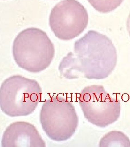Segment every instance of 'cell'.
I'll list each match as a JSON object with an SVG mask.
<instances>
[{
    "label": "cell",
    "instance_id": "3957f363",
    "mask_svg": "<svg viewBox=\"0 0 130 147\" xmlns=\"http://www.w3.org/2000/svg\"><path fill=\"white\" fill-rule=\"evenodd\" d=\"M41 97V88L36 80L13 75L0 86V109L11 117L28 116L35 110Z\"/></svg>",
    "mask_w": 130,
    "mask_h": 147
},
{
    "label": "cell",
    "instance_id": "ba28073f",
    "mask_svg": "<svg viewBox=\"0 0 130 147\" xmlns=\"http://www.w3.org/2000/svg\"><path fill=\"white\" fill-rule=\"evenodd\" d=\"M99 147H130V139L123 132L111 131L100 139Z\"/></svg>",
    "mask_w": 130,
    "mask_h": 147
},
{
    "label": "cell",
    "instance_id": "7a4b0ae2",
    "mask_svg": "<svg viewBox=\"0 0 130 147\" xmlns=\"http://www.w3.org/2000/svg\"><path fill=\"white\" fill-rule=\"evenodd\" d=\"M13 55L17 65L28 72L38 73L50 65L55 49L47 33L36 27L20 32L13 45Z\"/></svg>",
    "mask_w": 130,
    "mask_h": 147
},
{
    "label": "cell",
    "instance_id": "8992f818",
    "mask_svg": "<svg viewBox=\"0 0 130 147\" xmlns=\"http://www.w3.org/2000/svg\"><path fill=\"white\" fill-rule=\"evenodd\" d=\"M89 22L87 11L77 0H63L52 9L49 25L61 40H71L80 35Z\"/></svg>",
    "mask_w": 130,
    "mask_h": 147
},
{
    "label": "cell",
    "instance_id": "30bf717a",
    "mask_svg": "<svg viewBox=\"0 0 130 147\" xmlns=\"http://www.w3.org/2000/svg\"><path fill=\"white\" fill-rule=\"evenodd\" d=\"M126 27H127V30L130 36V13L129 16L127 18V22H126Z\"/></svg>",
    "mask_w": 130,
    "mask_h": 147
},
{
    "label": "cell",
    "instance_id": "52a82bcc",
    "mask_svg": "<svg viewBox=\"0 0 130 147\" xmlns=\"http://www.w3.org/2000/svg\"><path fill=\"white\" fill-rule=\"evenodd\" d=\"M1 144L3 147L46 146L36 127L25 121H17L8 126L3 133Z\"/></svg>",
    "mask_w": 130,
    "mask_h": 147
},
{
    "label": "cell",
    "instance_id": "9c48e42d",
    "mask_svg": "<svg viewBox=\"0 0 130 147\" xmlns=\"http://www.w3.org/2000/svg\"><path fill=\"white\" fill-rule=\"evenodd\" d=\"M89 3L98 11L107 13L117 9L124 0H87Z\"/></svg>",
    "mask_w": 130,
    "mask_h": 147
},
{
    "label": "cell",
    "instance_id": "277c9868",
    "mask_svg": "<svg viewBox=\"0 0 130 147\" xmlns=\"http://www.w3.org/2000/svg\"><path fill=\"white\" fill-rule=\"evenodd\" d=\"M40 121L48 137L57 142L69 140L79 124L74 105L69 100L58 96L51 98L42 106Z\"/></svg>",
    "mask_w": 130,
    "mask_h": 147
},
{
    "label": "cell",
    "instance_id": "5b68a950",
    "mask_svg": "<svg viewBox=\"0 0 130 147\" xmlns=\"http://www.w3.org/2000/svg\"><path fill=\"white\" fill-rule=\"evenodd\" d=\"M79 102L85 118L95 126L107 127L119 118V100L112 98L102 85H91L84 88Z\"/></svg>",
    "mask_w": 130,
    "mask_h": 147
},
{
    "label": "cell",
    "instance_id": "6da1fadb",
    "mask_svg": "<svg viewBox=\"0 0 130 147\" xmlns=\"http://www.w3.org/2000/svg\"><path fill=\"white\" fill-rule=\"evenodd\" d=\"M117 59L116 49L109 38L90 30L75 42L74 52L63 58L59 70L66 79L101 80L112 73Z\"/></svg>",
    "mask_w": 130,
    "mask_h": 147
}]
</instances>
